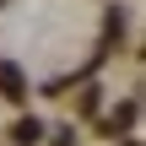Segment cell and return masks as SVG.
<instances>
[{
  "label": "cell",
  "instance_id": "6da1fadb",
  "mask_svg": "<svg viewBox=\"0 0 146 146\" xmlns=\"http://www.w3.org/2000/svg\"><path fill=\"white\" fill-rule=\"evenodd\" d=\"M0 87H5L11 98H22V70H16V65H0Z\"/></svg>",
  "mask_w": 146,
  "mask_h": 146
}]
</instances>
